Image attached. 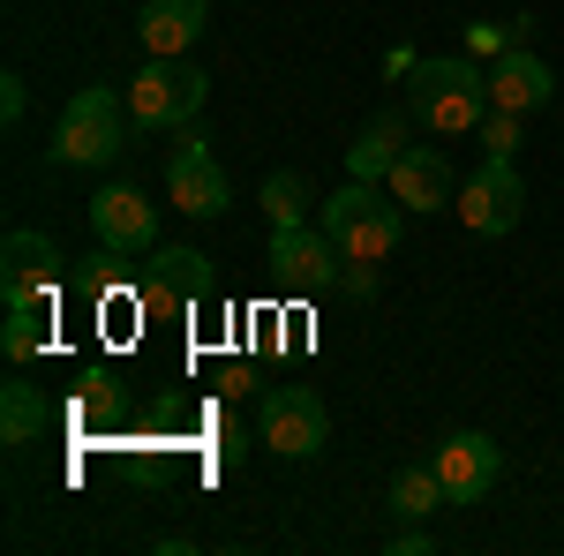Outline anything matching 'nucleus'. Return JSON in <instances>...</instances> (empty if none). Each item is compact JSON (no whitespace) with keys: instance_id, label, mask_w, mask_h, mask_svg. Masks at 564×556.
<instances>
[{"instance_id":"obj_1","label":"nucleus","mask_w":564,"mask_h":556,"mask_svg":"<svg viewBox=\"0 0 564 556\" xmlns=\"http://www.w3.org/2000/svg\"><path fill=\"white\" fill-rule=\"evenodd\" d=\"M406 113L430 135H475L489 121V68H475L467 53H436L406 68Z\"/></svg>"},{"instance_id":"obj_2","label":"nucleus","mask_w":564,"mask_h":556,"mask_svg":"<svg viewBox=\"0 0 564 556\" xmlns=\"http://www.w3.org/2000/svg\"><path fill=\"white\" fill-rule=\"evenodd\" d=\"M324 233L339 241V257L347 263H384L399 249V233H406V204L377 188V181H339L332 196H324Z\"/></svg>"},{"instance_id":"obj_3","label":"nucleus","mask_w":564,"mask_h":556,"mask_svg":"<svg viewBox=\"0 0 564 556\" xmlns=\"http://www.w3.org/2000/svg\"><path fill=\"white\" fill-rule=\"evenodd\" d=\"M129 98H113L106 84L76 90L68 106H61V121H53V143H45V159L53 166H113L121 151H129Z\"/></svg>"},{"instance_id":"obj_4","label":"nucleus","mask_w":564,"mask_h":556,"mask_svg":"<svg viewBox=\"0 0 564 556\" xmlns=\"http://www.w3.org/2000/svg\"><path fill=\"white\" fill-rule=\"evenodd\" d=\"M204 90H212V76H204V68H188L181 53H166V61L151 53L121 98H129L135 129H181V121H196V113H204Z\"/></svg>"},{"instance_id":"obj_5","label":"nucleus","mask_w":564,"mask_h":556,"mask_svg":"<svg viewBox=\"0 0 564 556\" xmlns=\"http://www.w3.org/2000/svg\"><path fill=\"white\" fill-rule=\"evenodd\" d=\"M271 279L279 286H294V294H324V286H339L347 279V257H339V241L324 233V226H271Z\"/></svg>"},{"instance_id":"obj_6","label":"nucleus","mask_w":564,"mask_h":556,"mask_svg":"<svg viewBox=\"0 0 564 556\" xmlns=\"http://www.w3.org/2000/svg\"><path fill=\"white\" fill-rule=\"evenodd\" d=\"M452 211L467 218V233H481V241H505L512 226L527 218V181L512 159H481L475 173H467V188H459V204Z\"/></svg>"},{"instance_id":"obj_7","label":"nucleus","mask_w":564,"mask_h":556,"mask_svg":"<svg viewBox=\"0 0 564 556\" xmlns=\"http://www.w3.org/2000/svg\"><path fill=\"white\" fill-rule=\"evenodd\" d=\"M263 444L279 459H316L332 444V406L308 384H271L263 391Z\"/></svg>"},{"instance_id":"obj_8","label":"nucleus","mask_w":564,"mask_h":556,"mask_svg":"<svg viewBox=\"0 0 564 556\" xmlns=\"http://www.w3.org/2000/svg\"><path fill=\"white\" fill-rule=\"evenodd\" d=\"M430 467H436V481H444L452 504H481V497L497 489V473H505V451H497V436H481V428H452L430 451Z\"/></svg>"},{"instance_id":"obj_9","label":"nucleus","mask_w":564,"mask_h":556,"mask_svg":"<svg viewBox=\"0 0 564 556\" xmlns=\"http://www.w3.org/2000/svg\"><path fill=\"white\" fill-rule=\"evenodd\" d=\"M53 286H61V249L31 226H15L0 249V301L8 308H53Z\"/></svg>"},{"instance_id":"obj_10","label":"nucleus","mask_w":564,"mask_h":556,"mask_svg":"<svg viewBox=\"0 0 564 556\" xmlns=\"http://www.w3.org/2000/svg\"><path fill=\"white\" fill-rule=\"evenodd\" d=\"M90 233H98V249L151 257V249H159V204H151L143 188H129V181H113V188L90 196Z\"/></svg>"},{"instance_id":"obj_11","label":"nucleus","mask_w":564,"mask_h":556,"mask_svg":"<svg viewBox=\"0 0 564 556\" xmlns=\"http://www.w3.org/2000/svg\"><path fill=\"white\" fill-rule=\"evenodd\" d=\"M384 188L406 211H444V204H459V173H452V159H444L436 143H406L399 166L384 173Z\"/></svg>"},{"instance_id":"obj_12","label":"nucleus","mask_w":564,"mask_h":556,"mask_svg":"<svg viewBox=\"0 0 564 556\" xmlns=\"http://www.w3.org/2000/svg\"><path fill=\"white\" fill-rule=\"evenodd\" d=\"M550 98H557V76H550L542 53H527V39L505 45V53L489 61V106H505V113H542Z\"/></svg>"},{"instance_id":"obj_13","label":"nucleus","mask_w":564,"mask_h":556,"mask_svg":"<svg viewBox=\"0 0 564 556\" xmlns=\"http://www.w3.org/2000/svg\"><path fill=\"white\" fill-rule=\"evenodd\" d=\"M166 204L188 211V218H226V204H234L226 166H218L212 151H174L166 159Z\"/></svg>"},{"instance_id":"obj_14","label":"nucleus","mask_w":564,"mask_h":556,"mask_svg":"<svg viewBox=\"0 0 564 556\" xmlns=\"http://www.w3.org/2000/svg\"><path fill=\"white\" fill-rule=\"evenodd\" d=\"M204 23H212V0H151L143 15H135V31H143V53H188V45L204 39Z\"/></svg>"},{"instance_id":"obj_15","label":"nucleus","mask_w":564,"mask_h":556,"mask_svg":"<svg viewBox=\"0 0 564 556\" xmlns=\"http://www.w3.org/2000/svg\"><path fill=\"white\" fill-rule=\"evenodd\" d=\"M212 279V257L204 249H151V271H143V294L151 301H204Z\"/></svg>"},{"instance_id":"obj_16","label":"nucleus","mask_w":564,"mask_h":556,"mask_svg":"<svg viewBox=\"0 0 564 556\" xmlns=\"http://www.w3.org/2000/svg\"><path fill=\"white\" fill-rule=\"evenodd\" d=\"M399 151H406V121H399V113H377V121L361 129V143H354L347 173L354 181H384V173L399 166Z\"/></svg>"},{"instance_id":"obj_17","label":"nucleus","mask_w":564,"mask_h":556,"mask_svg":"<svg viewBox=\"0 0 564 556\" xmlns=\"http://www.w3.org/2000/svg\"><path fill=\"white\" fill-rule=\"evenodd\" d=\"M45 399H39V384H8L0 391V444H39L45 436Z\"/></svg>"},{"instance_id":"obj_18","label":"nucleus","mask_w":564,"mask_h":556,"mask_svg":"<svg viewBox=\"0 0 564 556\" xmlns=\"http://www.w3.org/2000/svg\"><path fill=\"white\" fill-rule=\"evenodd\" d=\"M436 504H452V497H444V481H436L430 459H422V467H399V473H391V512H399V519H430Z\"/></svg>"},{"instance_id":"obj_19","label":"nucleus","mask_w":564,"mask_h":556,"mask_svg":"<svg viewBox=\"0 0 564 556\" xmlns=\"http://www.w3.org/2000/svg\"><path fill=\"white\" fill-rule=\"evenodd\" d=\"M263 211H271V226H294V218L308 211V181L294 166L271 173V181H263Z\"/></svg>"},{"instance_id":"obj_20","label":"nucleus","mask_w":564,"mask_h":556,"mask_svg":"<svg viewBox=\"0 0 564 556\" xmlns=\"http://www.w3.org/2000/svg\"><path fill=\"white\" fill-rule=\"evenodd\" d=\"M45 316H53V308H8V331H0V346H8V361H31V353L45 346V331H53Z\"/></svg>"},{"instance_id":"obj_21","label":"nucleus","mask_w":564,"mask_h":556,"mask_svg":"<svg viewBox=\"0 0 564 556\" xmlns=\"http://www.w3.org/2000/svg\"><path fill=\"white\" fill-rule=\"evenodd\" d=\"M520 121L527 113H505V106H489V121H481V151H489V159H512V151H520Z\"/></svg>"},{"instance_id":"obj_22","label":"nucleus","mask_w":564,"mask_h":556,"mask_svg":"<svg viewBox=\"0 0 564 556\" xmlns=\"http://www.w3.org/2000/svg\"><path fill=\"white\" fill-rule=\"evenodd\" d=\"M23 106H31V90H23V76H0V121H8V129L23 121Z\"/></svg>"},{"instance_id":"obj_23","label":"nucleus","mask_w":564,"mask_h":556,"mask_svg":"<svg viewBox=\"0 0 564 556\" xmlns=\"http://www.w3.org/2000/svg\"><path fill=\"white\" fill-rule=\"evenodd\" d=\"M430 549H436V542L422 534V519H406V526L391 534V556H430Z\"/></svg>"},{"instance_id":"obj_24","label":"nucleus","mask_w":564,"mask_h":556,"mask_svg":"<svg viewBox=\"0 0 564 556\" xmlns=\"http://www.w3.org/2000/svg\"><path fill=\"white\" fill-rule=\"evenodd\" d=\"M241 451H249V436H241V428L226 422V436H218V459H226V467H234V459H241Z\"/></svg>"}]
</instances>
